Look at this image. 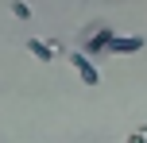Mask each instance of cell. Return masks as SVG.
<instances>
[{
    "label": "cell",
    "mask_w": 147,
    "mask_h": 143,
    "mask_svg": "<svg viewBox=\"0 0 147 143\" xmlns=\"http://www.w3.org/2000/svg\"><path fill=\"white\" fill-rule=\"evenodd\" d=\"M70 62H74V70H78V77H81L85 85H97V81H101V74H97V66H93V54L74 50V54H70Z\"/></svg>",
    "instance_id": "1"
},
{
    "label": "cell",
    "mask_w": 147,
    "mask_h": 143,
    "mask_svg": "<svg viewBox=\"0 0 147 143\" xmlns=\"http://www.w3.org/2000/svg\"><path fill=\"white\" fill-rule=\"evenodd\" d=\"M112 35H116L112 27H93V31L85 35V46H81V50H85V54H109Z\"/></svg>",
    "instance_id": "2"
},
{
    "label": "cell",
    "mask_w": 147,
    "mask_h": 143,
    "mask_svg": "<svg viewBox=\"0 0 147 143\" xmlns=\"http://www.w3.org/2000/svg\"><path fill=\"white\" fill-rule=\"evenodd\" d=\"M136 50H143L140 35H112V43H109V54H136Z\"/></svg>",
    "instance_id": "3"
},
{
    "label": "cell",
    "mask_w": 147,
    "mask_h": 143,
    "mask_svg": "<svg viewBox=\"0 0 147 143\" xmlns=\"http://www.w3.org/2000/svg\"><path fill=\"white\" fill-rule=\"evenodd\" d=\"M27 50L35 54L39 62H54V54H58V46L47 43V39H27Z\"/></svg>",
    "instance_id": "4"
},
{
    "label": "cell",
    "mask_w": 147,
    "mask_h": 143,
    "mask_svg": "<svg viewBox=\"0 0 147 143\" xmlns=\"http://www.w3.org/2000/svg\"><path fill=\"white\" fill-rule=\"evenodd\" d=\"M12 15H16V19H31V4H23V0H12Z\"/></svg>",
    "instance_id": "5"
}]
</instances>
